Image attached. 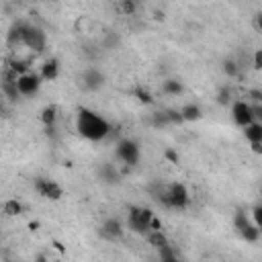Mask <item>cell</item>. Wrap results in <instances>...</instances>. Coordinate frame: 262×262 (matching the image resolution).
Instances as JSON below:
<instances>
[{"label": "cell", "mask_w": 262, "mask_h": 262, "mask_svg": "<svg viewBox=\"0 0 262 262\" xmlns=\"http://www.w3.org/2000/svg\"><path fill=\"white\" fill-rule=\"evenodd\" d=\"M4 211H6L8 215H18V213L23 211V207H20L18 201H8V203L4 205Z\"/></svg>", "instance_id": "2e32d148"}, {"label": "cell", "mask_w": 262, "mask_h": 262, "mask_svg": "<svg viewBox=\"0 0 262 262\" xmlns=\"http://www.w3.org/2000/svg\"><path fill=\"white\" fill-rule=\"evenodd\" d=\"M127 225L131 231L135 233H141L147 237L149 231L154 229H162L158 219L154 217V213L149 209H143V207H131L129 209V217H127Z\"/></svg>", "instance_id": "3957f363"}, {"label": "cell", "mask_w": 262, "mask_h": 262, "mask_svg": "<svg viewBox=\"0 0 262 262\" xmlns=\"http://www.w3.org/2000/svg\"><path fill=\"white\" fill-rule=\"evenodd\" d=\"M115 156L119 162L127 164V166H133L139 162V145L133 141V139H121L117 143V149H115Z\"/></svg>", "instance_id": "52a82bcc"}, {"label": "cell", "mask_w": 262, "mask_h": 262, "mask_svg": "<svg viewBox=\"0 0 262 262\" xmlns=\"http://www.w3.org/2000/svg\"><path fill=\"white\" fill-rule=\"evenodd\" d=\"M225 72H227L229 76H235V72H237V68H235V63H225Z\"/></svg>", "instance_id": "ffe728a7"}, {"label": "cell", "mask_w": 262, "mask_h": 262, "mask_svg": "<svg viewBox=\"0 0 262 262\" xmlns=\"http://www.w3.org/2000/svg\"><path fill=\"white\" fill-rule=\"evenodd\" d=\"M162 90H164V94L176 96V94H180V92H182V84H180V82H176V80H168V82H164Z\"/></svg>", "instance_id": "9a60e30c"}, {"label": "cell", "mask_w": 262, "mask_h": 262, "mask_svg": "<svg viewBox=\"0 0 262 262\" xmlns=\"http://www.w3.org/2000/svg\"><path fill=\"white\" fill-rule=\"evenodd\" d=\"M76 129L78 133L88 141H102L111 133V125L104 117H100L96 111L80 108L76 115Z\"/></svg>", "instance_id": "6da1fadb"}, {"label": "cell", "mask_w": 262, "mask_h": 262, "mask_svg": "<svg viewBox=\"0 0 262 262\" xmlns=\"http://www.w3.org/2000/svg\"><path fill=\"white\" fill-rule=\"evenodd\" d=\"M80 80H82V86L86 90H98L102 86V82H104V74L100 70H96V68H88V70L82 72Z\"/></svg>", "instance_id": "30bf717a"}, {"label": "cell", "mask_w": 262, "mask_h": 262, "mask_svg": "<svg viewBox=\"0 0 262 262\" xmlns=\"http://www.w3.org/2000/svg\"><path fill=\"white\" fill-rule=\"evenodd\" d=\"M244 137L254 147V151H262V121H254L244 127Z\"/></svg>", "instance_id": "9c48e42d"}, {"label": "cell", "mask_w": 262, "mask_h": 262, "mask_svg": "<svg viewBox=\"0 0 262 262\" xmlns=\"http://www.w3.org/2000/svg\"><path fill=\"white\" fill-rule=\"evenodd\" d=\"M254 66H256V68H262V49H258V51L254 53Z\"/></svg>", "instance_id": "ac0fdd59"}, {"label": "cell", "mask_w": 262, "mask_h": 262, "mask_svg": "<svg viewBox=\"0 0 262 262\" xmlns=\"http://www.w3.org/2000/svg\"><path fill=\"white\" fill-rule=\"evenodd\" d=\"M123 233H125V227H123V223H121L119 219H115V217L106 219V221L100 225V235H102L104 239H108V242H119V239L123 237Z\"/></svg>", "instance_id": "ba28073f"}, {"label": "cell", "mask_w": 262, "mask_h": 262, "mask_svg": "<svg viewBox=\"0 0 262 262\" xmlns=\"http://www.w3.org/2000/svg\"><path fill=\"white\" fill-rule=\"evenodd\" d=\"M41 82H43L41 74L31 72V70L25 72V74H20V76H16V90H18V96H33V94H37L39 88H41Z\"/></svg>", "instance_id": "277c9868"}, {"label": "cell", "mask_w": 262, "mask_h": 262, "mask_svg": "<svg viewBox=\"0 0 262 262\" xmlns=\"http://www.w3.org/2000/svg\"><path fill=\"white\" fill-rule=\"evenodd\" d=\"M35 188L39 190V194L41 196H45V199H59L61 196V188L53 182V180H45V178H39L37 182H35Z\"/></svg>", "instance_id": "8fae6325"}, {"label": "cell", "mask_w": 262, "mask_h": 262, "mask_svg": "<svg viewBox=\"0 0 262 262\" xmlns=\"http://www.w3.org/2000/svg\"><path fill=\"white\" fill-rule=\"evenodd\" d=\"M254 27H256V29H258V31L262 33V12L254 16Z\"/></svg>", "instance_id": "d6986e66"}, {"label": "cell", "mask_w": 262, "mask_h": 262, "mask_svg": "<svg viewBox=\"0 0 262 262\" xmlns=\"http://www.w3.org/2000/svg\"><path fill=\"white\" fill-rule=\"evenodd\" d=\"M156 252H158V256H160V262H178V256H176L172 244H166V246H162V248L156 250Z\"/></svg>", "instance_id": "5bb4252c"}, {"label": "cell", "mask_w": 262, "mask_h": 262, "mask_svg": "<svg viewBox=\"0 0 262 262\" xmlns=\"http://www.w3.org/2000/svg\"><path fill=\"white\" fill-rule=\"evenodd\" d=\"M231 119H233V123H235L237 127H242V129L248 127L250 123L258 121L252 102H246V100H235V102L231 104Z\"/></svg>", "instance_id": "5b68a950"}, {"label": "cell", "mask_w": 262, "mask_h": 262, "mask_svg": "<svg viewBox=\"0 0 262 262\" xmlns=\"http://www.w3.org/2000/svg\"><path fill=\"white\" fill-rule=\"evenodd\" d=\"M57 72H59V66H57V61L55 59H49V61H45L43 66H41V78H43V82H49V80H55L57 78Z\"/></svg>", "instance_id": "7c38bea8"}, {"label": "cell", "mask_w": 262, "mask_h": 262, "mask_svg": "<svg viewBox=\"0 0 262 262\" xmlns=\"http://www.w3.org/2000/svg\"><path fill=\"white\" fill-rule=\"evenodd\" d=\"M178 113H180L182 121H196V119H201V108L196 104H184Z\"/></svg>", "instance_id": "4fadbf2b"}, {"label": "cell", "mask_w": 262, "mask_h": 262, "mask_svg": "<svg viewBox=\"0 0 262 262\" xmlns=\"http://www.w3.org/2000/svg\"><path fill=\"white\" fill-rule=\"evenodd\" d=\"M252 219H254L256 227H258V229H260V233H262V205H258V207H254V209H252Z\"/></svg>", "instance_id": "e0dca14e"}, {"label": "cell", "mask_w": 262, "mask_h": 262, "mask_svg": "<svg viewBox=\"0 0 262 262\" xmlns=\"http://www.w3.org/2000/svg\"><path fill=\"white\" fill-rule=\"evenodd\" d=\"M156 199L166 207V209H186L188 201H190V194L186 190L184 184L180 182H170V184H164L156 190Z\"/></svg>", "instance_id": "7a4b0ae2"}, {"label": "cell", "mask_w": 262, "mask_h": 262, "mask_svg": "<svg viewBox=\"0 0 262 262\" xmlns=\"http://www.w3.org/2000/svg\"><path fill=\"white\" fill-rule=\"evenodd\" d=\"M233 225H235V229H237V233L246 239V242H256V239H260V229L256 227V223H254V219L252 217H248L246 213H237L235 215V219H233Z\"/></svg>", "instance_id": "8992f818"}]
</instances>
